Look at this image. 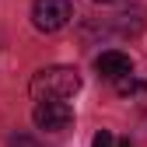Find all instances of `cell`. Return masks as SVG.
I'll return each mask as SVG.
<instances>
[{"instance_id": "4", "label": "cell", "mask_w": 147, "mask_h": 147, "mask_svg": "<svg viewBox=\"0 0 147 147\" xmlns=\"http://www.w3.org/2000/svg\"><path fill=\"white\" fill-rule=\"evenodd\" d=\"M95 70L105 81H119V77H126V74H133V60L126 56V53H119V49H105L95 60Z\"/></svg>"}, {"instance_id": "2", "label": "cell", "mask_w": 147, "mask_h": 147, "mask_svg": "<svg viewBox=\"0 0 147 147\" xmlns=\"http://www.w3.org/2000/svg\"><path fill=\"white\" fill-rule=\"evenodd\" d=\"M70 18H74V4L70 0H35L32 4V25L39 32H46V35L67 28Z\"/></svg>"}, {"instance_id": "3", "label": "cell", "mask_w": 147, "mask_h": 147, "mask_svg": "<svg viewBox=\"0 0 147 147\" xmlns=\"http://www.w3.org/2000/svg\"><path fill=\"white\" fill-rule=\"evenodd\" d=\"M32 123L46 133H63L74 123V109L67 105V98H42L32 112Z\"/></svg>"}, {"instance_id": "5", "label": "cell", "mask_w": 147, "mask_h": 147, "mask_svg": "<svg viewBox=\"0 0 147 147\" xmlns=\"http://www.w3.org/2000/svg\"><path fill=\"white\" fill-rule=\"evenodd\" d=\"M116 91H119V95H137V91H147V84L144 81H133V74H126V77L116 81Z\"/></svg>"}, {"instance_id": "9", "label": "cell", "mask_w": 147, "mask_h": 147, "mask_svg": "<svg viewBox=\"0 0 147 147\" xmlns=\"http://www.w3.org/2000/svg\"><path fill=\"white\" fill-rule=\"evenodd\" d=\"M95 4H116V0H95Z\"/></svg>"}, {"instance_id": "6", "label": "cell", "mask_w": 147, "mask_h": 147, "mask_svg": "<svg viewBox=\"0 0 147 147\" xmlns=\"http://www.w3.org/2000/svg\"><path fill=\"white\" fill-rule=\"evenodd\" d=\"M91 147H116V137L109 133V130H98L95 140H91Z\"/></svg>"}, {"instance_id": "1", "label": "cell", "mask_w": 147, "mask_h": 147, "mask_svg": "<svg viewBox=\"0 0 147 147\" xmlns=\"http://www.w3.org/2000/svg\"><path fill=\"white\" fill-rule=\"evenodd\" d=\"M28 91L35 102L42 98H74L81 91V70L77 67H42L28 81Z\"/></svg>"}, {"instance_id": "7", "label": "cell", "mask_w": 147, "mask_h": 147, "mask_svg": "<svg viewBox=\"0 0 147 147\" xmlns=\"http://www.w3.org/2000/svg\"><path fill=\"white\" fill-rule=\"evenodd\" d=\"M11 147H35V144H32L28 137H14V140H11Z\"/></svg>"}, {"instance_id": "8", "label": "cell", "mask_w": 147, "mask_h": 147, "mask_svg": "<svg viewBox=\"0 0 147 147\" xmlns=\"http://www.w3.org/2000/svg\"><path fill=\"white\" fill-rule=\"evenodd\" d=\"M116 147H133V140H119V144H116Z\"/></svg>"}]
</instances>
